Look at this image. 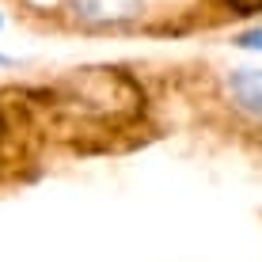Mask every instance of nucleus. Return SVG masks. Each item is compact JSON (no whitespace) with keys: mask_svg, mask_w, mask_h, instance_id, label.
I'll return each instance as SVG.
<instances>
[{"mask_svg":"<svg viewBox=\"0 0 262 262\" xmlns=\"http://www.w3.org/2000/svg\"><path fill=\"white\" fill-rule=\"evenodd\" d=\"M224 4L236 8L239 15H251V12H258V8H262V0H224Z\"/></svg>","mask_w":262,"mask_h":262,"instance_id":"nucleus-4","label":"nucleus"},{"mask_svg":"<svg viewBox=\"0 0 262 262\" xmlns=\"http://www.w3.org/2000/svg\"><path fill=\"white\" fill-rule=\"evenodd\" d=\"M224 95L236 114L262 125V69H232L224 76Z\"/></svg>","mask_w":262,"mask_h":262,"instance_id":"nucleus-2","label":"nucleus"},{"mask_svg":"<svg viewBox=\"0 0 262 262\" xmlns=\"http://www.w3.org/2000/svg\"><path fill=\"white\" fill-rule=\"evenodd\" d=\"M236 46H243V50H262V27H255V31H243V34H236Z\"/></svg>","mask_w":262,"mask_h":262,"instance_id":"nucleus-3","label":"nucleus"},{"mask_svg":"<svg viewBox=\"0 0 262 262\" xmlns=\"http://www.w3.org/2000/svg\"><path fill=\"white\" fill-rule=\"evenodd\" d=\"M57 8L80 31H125L156 15V0H57Z\"/></svg>","mask_w":262,"mask_h":262,"instance_id":"nucleus-1","label":"nucleus"}]
</instances>
